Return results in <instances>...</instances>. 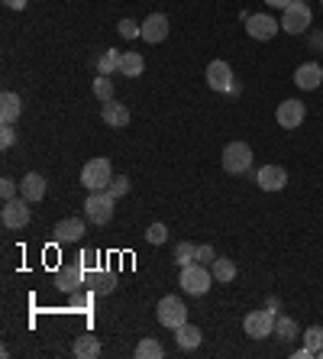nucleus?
<instances>
[{"mask_svg": "<svg viewBox=\"0 0 323 359\" xmlns=\"http://www.w3.org/2000/svg\"><path fill=\"white\" fill-rule=\"evenodd\" d=\"M175 340L181 350H197L204 340V333H201V327H194V324H181L175 331Z\"/></svg>", "mask_w": 323, "mask_h": 359, "instance_id": "obj_20", "label": "nucleus"}, {"mask_svg": "<svg viewBox=\"0 0 323 359\" xmlns=\"http://www.w3.org/2000/svg\"><path fill=\"white\" fill-rule=\"evenodd\" d=\"M136 356L139 359H162V356H165V347H162L156 337H146V340H139Z\"/></svg>", "mask_w": 323, "mask_h": 359, "instance_id": "obj_27", "label": "nucleus"}, {"mask_svg": "<svg viewBox=\"0 0 323 359\" xmlns=\"http://www.w3.org/2000/svg\"><path fill=\"white\" fill-rule=\"evenodd\" d=\"M88 282H91L94 294H110L113 288H117V275L113 272H91L88 275Z\"/></svg>", "mask_w": 323, "mask_h": 359, "instance_id": "obj_24", "label": "nucleus"}, {"mask_svg": "<svg viewBox=\"0 0 323 359\" xmlns=\"http://www.w3.org/2000/svg\"><path fill=\"white\" fill-rule=\"evenodd\" d=\"M156 317L162 327H168V331H178L181 324H188V308L181 298H175V294H165L162 301H158L156 308Z\"/></svg>", "mask_w": 323, "mask_h": 359, "instance_id": "obj_6", "label": "nucleus"}, {"mask_svg": "<svg viewBox=\"0 0 323 359\" xmlns=\"http://www.w3.org/2000/svg\"><path fill=\"white\" fill-rule=\"evenodd\" d=\"M142 68H146V58L139 56V52H123V58H120V75L123 78H139L142 75Z\"/></svg>", "mask_w": 323, "mask_h": 359, "instance_id": "obj_23", "label": "nucleus"}, {"mask_svg": "<svg viewBox=\"0 0 323 359\" xmlns=\"http://www.w3.org/2000/svg\"><path fill=\"white\" fill-rule=\"evenodd\" d=\"M278 23L272 13H252V17H246V33H249L252 39H258V42H268V39L278 36Z\"/></svg>", "mask_w": 323, "mask_h": 359, "instance_id": "obj_10", "label": "nucleus"}, {"mask_svg": "<svg viewBox=\"0 0 323 359\" xmlns=\"http://www.w3.org/2000/svg\"><path fill=\"white\" fill-rule=\"evenodd\" d=\"M304 117H307V107L301 101H281L275 110V120L281 130H297L304 123Z\"/></svg>", "mask_w": 323, "mask_h": 359, "instance_id": "obj_12", "label": "nucleus"}, {"mask_svg": "<svg viewBox=\"0 0 323 359\" xmlns=\"http://www.w3.org/2000/svg\"><path fill=\"white\" fill-rule=\"evenodd\" d=\"M113 181V165L110 159H103V156H97V159L84 162L81 169V185L88 191H107Z\"/></svg>", "mask_w": 323, "mask_h": 359, "instance_id": "obj_2", "label": "nucleus"}, {"mask_svg": "<svg viewBox=\"0 0 323 359\" xmlns=\"http://www.w3.org/2000/svg\"><path fill=\"white\" fill-rule=\"evenodd\" d=\"M0 198H3V201H13V198H17V181H13V178H3V181H0Z\"/></svg>", "mask_w": 323, "mask_h": 359, "instance_id": "obj_36", "label": "nucleus"}, {"mask_svg": "<svg viewBox=\"0 0 323 359\" xmlns=\"http://www.w3.org/2000/svg\"><path fill=\"white\" fill-rule=\"evenodd\" d=\"M84 237V220L81 217H65L56 224V243H78Z\"/></svg>", "mask_w": 323, "mask_h": 359, "instance_id": "obj_17", "label": "nucleus"}, {"mask_svg": "<svg viewBox=\"0 0 323 359\" xmlns=\"http://www.w3.org/2000/svg\"><path fill=\"white\" fill-rule=\"evenodd\" d=\"M256 185L262 191H281L288 185V172L281 165H262L256 172Z\"/></svg>", "mask_w": 323, "mask_h": 359, "instance_id": "obj_14", "label": "nucleus"}, {"mask_svg": "<svg viewBox=\"0 0 323 359\" xmlns=\"http://www.w3.org/2000/svg\"><path fill=\"white\" fill-rule=\"evenodd\" d=\"M191 262H197V246L194 243H178L175 246V265H191Z\"/></svg>", "mask_w": 323, "mask_h": 359, "instance_id": "obj_29", "label": "nucleus"}, {"mask_svg": "<svg viewBox=\"0 0 323 359\" xmlns=\"http://www.w3.org/2000/svg\"><path fill=\"white\" fill-rule=\"evenodd\" d=\"M323 81V68L317 65V62H304V65L295 72V85L301 87V91H317Z\"/></svg>", "mask_w": 323, "mask_h": 359, "instance_id": "obj_15", "label": "nucleus"}, {"mask_svg": "<svg viewBox=\"0 0 323 359\" xmlns=\"http://www.w3.org/2000/svg\"><path fill=\"white\" fill-rule=\"evenodd\" d=\"M91 87H94V97H97V101H103V104H107V101H113V81H110V75H97Z\"/></svg>", "mask_w": 323, "mask_h": 359, "instance_id": "obj_28", "label": "nucleus"}, {"mask_svg": "<svg viewBox=\"0 0 323 359\" xmlns=\"http://www.w3.org/2000/svg\"><path fill=\"white\" fill-rule=\"evenodd\" d=\"M19 114H23V101H19V94L3 91V94H0V120L13 123V120H19Z\"/></svg>", "mask_w": 323, "mask_h": 359, "instance_id": "obj_19", "label": "nucleus"}, {"mask_svg": "<svg viewBox=\"0 0 323 359\" xmlns=\"http://www.w3.org/2000/svg\"><path fill=\"white\" fill-rule=\"evenodd\" d=\"M207 85H210L213 91H220V94H236V81H233L230 62H223V58L210 62V65H207Z\"/></svg>", "mask_w": 323, "mask_h": 359, "instance_id": "obj_9", "label": "nucleus"}, {"mask_svg": "<svg viewBox=\"0 0 323 359\" xmlns=\"http://www.w3.org/2000/svg\"><path fill=\"white\" fill-rule=\"evenodd\" d=\"M146 240L152 246H162L168 240V227H165V224H152V227L146 230Z\"/></svg>", "mask_w": 323, "mask_h": 359, "instance_id": "obj_32", "label": "nucleus"}, {"mask_svg": "<svg viewBox=\"0 0 323 359\" xmlns=\"http://www.w3.org/2000/svg\"><path fill=\"white\" fill-rule=\"evenodd\" d=\"M275 333H278V340H281V343H295L297 337H301L295 317H278V321H275Z\"/></svg>", "mask_w": 323, "mask_h": 359, "instance_id": "obj_26", "label": "nucleus"}, {"mask_svg": "<svg viewBox=\"0 0 323 359\" xmlns=\"http://www.w3.org/2000/svg\"><path fill=\"white\" fill-rule=\"evenodd\" d=\"M26 3L29 0H3V7H10V10H26Z\"/></svg>", "mask_w": 323, "mask_h": 359, "instance_id": "obj_38", "label": "nucleus"}, {"mask_svg": "<svg viewBox=\"0 0 323 359\" xmlns=\"http://www.w3.org/2000/svg\"><path fill=\"white\" fill-rule=\"evenodd\" d=\"M310 7H307L304 0H295L291 7H285L281 10V29L285 33H291V36H301L307 26H310Z\"/></svg>", "mask_w": 323, "mask_h": 359, "instance_id": "obj_8", "label": "nucleus"}, {"mask_svg": "<svg viewBox=\"0 0 323 359\" xmlns=\"http://www.w3.org/2000/svg\"><path fill=\"white\" fill-rule=\"evenodd\" d=\"M113 208H117V198L110 191H88V201H84V217L103 227L113 220Z\"/></svg>", "mask_w": 323, "mask_h": 359, "instance_id": "obj_1", "label": "nucleus"}, {"mask_svg": "<svg viewBox=\"0 0 323 359\" xmlns=\"http://www.w3.org/2000/svg\"><path fill=\"white\" fill-rule=\"evenodd\" d=\"M17 142V130H13V123H3L0 126V149H10Z\"/></svg>", "mask_w": 323, "mask_h": 359, "instance_id": "obj_34", "label": "nucleus"}, {"mask_svg": "<svg viewBox=\"0 0 323 359\" xmlns=\"http://www.w3.org/2000/svg\"><path fill=\"white\" fill-rule=\"evenodd\" d=\"M46 191H49V185L39 172H29V175H23V181H19V194H23L29 204H33V201H42Z\"/></svg>", "mask_w": 323, "mask_h": 359, "instance_id": "obj_16", "label": "nucleus"}, {"mask_svg": "<svg viewBox=\"0 0 323 359\" xmlns=\"http://www.w3.org/2000/svg\"><path fill=\"white\" fill-rule=\"evenodd\" d=\"M210 272H213V282H220V285H230L233 278H236V262L233 259H226V256H217L210 265Z\"/></svg>", "mask_w": 323, "mask_h": 359, "instance_id": "obj_22", "label": "nucleus"}, {"mask_svg": "<svg viewBox=\"0 0 323 359\" xmlns=\"http://www.w3.org/2000/svg\"><path fill=\"white\" fill-rule=\"evenodd\" d=\"M81 265L91 272L94 265H97V253H94V249H84V253H81Z\"/></svg>", "mask_w": 323, "mask_h": 359, "instance_id": "obj_37", "label": "nucleus"}, {"mask_svg": "<svg viewBox=\"0 0 323 359\" xmlns=\"http://www.w3.org/2000/svg\"><path fill=\"white\" fill-rule=\"evenodd\" d=\"M120 58H123V52L107 49V52L97 58V75H117V72H120Z\"/></svg>", "mask_w": 323, "mask_h": 359, "instance_id": "obj_25", "label": "nucleus"}, {"mask_svg": "<svg viewBox=\"0 0 323 359\" xmlns=\"http://www.w3.org/2000/svg\"><path fill=\"white\" fill-rule=\"evenodd\" d=\"M275 311L272 308H262V311H249L246 321H242V331L252 340H265V337H275Z\"/></svg>", "mask_w": 323, "mask_h": 359, "instance_id": "obj_5", "label": "nucleus"}, {"mask_svg": "<svg viewBox=\"0 0 323 359\" xmlns=\"http://www.w3.org/2000/svg\"><path fill=\"white\" fill-rule=\"evenodd\" d=\"M84 278H88V269H84L81 259H78V262H68L56 272V288L58 292H78L84 285Z\"/></svg>", "mask_w": 323, "mask_h": 359, "instance_id": "obj_11", "label": "nucleus"}, {"mask_svg": "<svg viewBox=\"0 0 323 359\" xmlns=\"http://www.w3.org/2000/svg\"><path fill=\"white\" fill-rule=\"evenodd\" d=\"M139 39H146L149 46L165 42L168 39V17L165 13H149V17L142 19V33H139Z\"/></svg>", "mask_w": 323, "mask_h": 359, "instance_id": "obj_13", "label": "nucleus"}, {"mask_svg": "<svg viewBox=\"0 0 323 359\" xmlns=\"http://www.w3.org/2000/svg\"><path fill=\"white\" fill-rule=\"evenodd\" d=\"M304 347L314 353V356L323 350V327H307L304 331Z\"/></svg>", "mask_w": 323, "mask_h": 359, "instance_id": "obj_30", "label": "nucleus"}, {"mask_svg": "<svg viewBox=\"0 0 323 359\" xmlns=\"http://www.w3.org/2000/svg\"><path fill=\"white\" fill-rule=\"evenodd\" d=\"M0 220H3V227L7 230H23L33 220V210H29V201L19 194L13 201H3V208H0Z\"/></svg>", "mask_w": 323, "mask_h": 359, "instance_id": "obj_7", "label": "nucleus"}, {"mask_svg": "<svg viewBox=\"0 0 323 359\" xmlns=\"http://www.w3.org/2000/svg\"><path fill=\"white\" fill-rule=\"evenodd\" d=\"M117 33H120L123 39H139V33H142V23H133V19H120V23H117Z\"/></svg>", "mask_w": 323, "mask_h": 359, "instance_id": "obj_31", "label": "nucleus"}, {"mask_svg": "<svg viewBox=\"0 0 323 359\" xmlns=\"http://www.w3.org/2000/svg\"><path fill=\"white\" fill-rule=\"evenodd\" d=\"M268 7H278V10H285V7H291V3H295V0H265Z\"/></svg>", "mask_w": 323, "mask_h": 359, "instance_id": "obj_39", "label": "nucleus"}, {"mask_svg": "<svg viewBox=\"0 0 323 359\" xmlns=\"http://www.w3.org/2000/svg\"><path fill=\"white\" fill-rule=\"evenodd\" d=\"M72 353L78 359H97V356H101V340H97V337H91V333H84V337H78V340H74Z\"/></svg>", "mask_w": 323, "mask_h": 359, "instance_id": "obj_21", "label": "nucleus"}, {"mask_svg": "<svg viewBox=\"0 0 323 359\" xmlns=\"http://www.w3.org/2000/svg\"><path fill=\"white\" fill-rule=\"evenodd\" d=\"M178 285L185 288L188 294H207L210 292V285H213V272L207 269V265H201V262H191V265H185L181 269V278H178Z\"/></svg>", "mask_w": 323, "mask_h": 359, "instance_id": "obj_4", "label": "nucleus"}, {"mask_svg": "<svg viewBox=\"0 0 323 359\" xmlns=\"http://www.w3.org/2000/svg\"><path fill=\"white\" fill-rule=\"evenodd\" d=\"M213 259H217V249H213L210 243L197 246V262H201V265H213Z\"/></svg>", "mask_w": 323, "mask_h": 359, "instance_id": "obj_35", "label": "nucleus"}, {"mask_svg": "<svg viewBox=\"0 0 323 359\" xmlns=\"http://www.w3.org/2000/svg\"><path fill=\"white\" fill-rule=\"evenodd\" d=\"M252 146L249 142H226V149H223V172L226 175H246L252 169Z\"/></svg>", "mask_w": 323, "mask_h": 359, "instance_id": "obj_3", "label": "nucleus"}, {"mask_svg": "<svg viewBox=\"0 0 323 359\" xmlns=\"http://www.w3.org/2000/svg\"><path fill=\"white\" fill-rule=\"evenodd\" d=\"M107 191H110L117 201L126 198V194H129V178H126V175H117V178L110 181V188H107Z\"/></svg>", "mask_w": 323, "mask_h": 359, "instance_id": "obj_33", "label": "nucleus"}, {"mask_svg": "<svg viewBox=\"0 0 323 359\" xmlns=\"http://www.w3.org/2000/svg\"><path fill=\"white\" fill-rule=\"evenodd\" d=\"M304 3H307V0H304Z\"/></svg>", "mask_w": 323, "mask_h": 359, "instance_id": "obj_40", "label": "nucleus"}, {"mask_svg": "<svg viewBox=\"0 0 323 359\" xmlns=\"http://www.w3.org/2000/svg\"><path fill=\"white\" fill-rule=\"evenodd\" d=\"M101 117H103V123H107V126H117V130L129 126L126 104H117V101H107V104H103V110H101Z\"/></svg>", "mask_w": 323, "mask_h": 359, "instance_id": "obj_18", "label": "nucleus"}]
</instances>
